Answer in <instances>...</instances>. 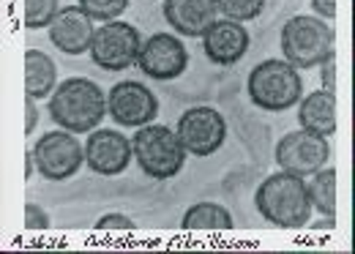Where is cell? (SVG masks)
<instances>
[{
  "label": "cell",
  "instance_id": "cell-1",
  "mask_svg": "<svg viewBox=\"0 0 355 254\" xmlns=\"http://www.w3.org/2000/svg\"><path fill=\"white\" fill-rule=\"evenodd\" d=\"M107 115V96L93 80L69 77L49 96V118L71 134H90Z\"/></svg>",
  "mask_w": 355,
  "mask_h": 254
},
{
  "label": "cell",
  "instance_id": "cell-2",
  "mask_svg": "<svg viewBox=\"0 0 355 254\" xmlns=\"http://www.w3.org/2000/svg\"><path fill=\"white\" fill-rule=\"evenodd\" d=\"M254 205L257 213L276 224V227H306L311 216V203L306 194V180L290 172H276L268 175L266 180L254 192Z\"/></svg>",
  "mask_w": 355,
  "mask_h": 254
},
{
  "label": "cell",
  "instance_id": "cell-3",
  "mask_svg": "<svg viewBox=\"0 0 355 254\" xmlns=\"http://www.w3.org/2000/svg\"><path fill=\"white\" fill-rule=\"evenodd\" d=\"M246 93H249V99H252V104L257 110L287 112L290 107H295L301 101L304 83H301V74H298V69L293 63L270 58V60L257 63L249 71Z\"/></svg>",
  "mask_w": 355,
  "mask_h": 254
},
{
  "label": "cell",
  "instance_id": "cell-4",
  "mask_svg": "<svg viewBox=\"0 0 355 254\" xmlns=\"http://www.w3.org/2000/svg\"><path fill=\"white\" fill-rule=\"evenodd\" d=\"M132 148L139 169L153 180H170L186 164V148L178 131L162 124H148L137 128Z\"/></svg>",
  "mask_w": 355,
  "mask_h": 254
},
{
  "label": "cell",
  "instance_id": "cell-5",
  "mask_svg": "<svg viewBox=\"0 0 355 254\" xmlns=\"http://www.w3.org/2000/svg\"><path fill=\"white\" fill-rule=\"evenodd\" d=\"M282 52L284 60L295 69H311L334 58V31L320 17L298 14L290 17L282 28Z\"/></svg>",
  "mask_w": 355,
  "mask_h": 254
},
{
  "label": "cell",
  "instance_id": "cell-6",
  "mask_svg": "<svg viewBox=\"0 0 355 254\" xmlns=\"http://www.w3.org/2000/svg\"><path fill=\"white\" fill-rule=\"evenodd\" d=\"M142 36L129 22H104L90 42V60L104 71H123L137 63Z\"/></svg>",
  "mask_w": 355,
  "mask_h": 254
},
{
  "label": "cell",
  "instance_id": "cell-7",
  "mask_svg": "<svg viewBox=\"0 0 355 254\" xmlns=\"http://www.w3.org/2000/svg\"><path fill=\"white\" fill-rule=\"evenodd\" d=\"M33 159H36L39 175H44L46 180H66L83 167L85 145H80V139L66 128L46 131L33 145Z\"/></svg>",
  "mask_w": 355,
  "mask_h": 254
},
{
  "label": "cell",
  "instance_id": "cell-8",
  "mask_svg": "<svg viewBox=\"0 0 355 254\" xmlns=\"http://www.w3.org/2000/svg\"><path fill=\"white\" fill-rule=\"evenodd\" d=\"M331 159V148L328 139L320 134H311L306 128L301 131H287L279 145H276V164L279 169L298 175V178H309L317 169H322Z\"/></svg>",
  "mask_w": 355,
  "mask_h": 254
},
{
  "label": "cell",
  "instance_id": "cell-9",
  "mask_svg": "<svg viewBox=\"0 0 355 254\" xmlns=\"http://www.w3.org/2000/svg\"><path fill=\"white\" fill-rule=\"evenodd\" d=\"M178 137L191 156H214L227 139V121L214 107H191L178 118Z\"/></svg>",
  "mask_w": 355,
  "mask_h": 254
},
{
  "label": "cell",
  "instance_id": "cell-10",
  "mask_svg": "<svg viewBox=\"0 0 355 254\" xmlns=\"http://www.w3.org/2000/svg\"><path fill=\"white\" fill-rule=\"evenodd\" d=\"M107 115L123 128L148 126L159 115L156 93L137 80L112 85V90L107 93Z\"/></svg>",
  "mask_w": 355,
  "mask_h": 254
},
{
  "label": "cell",
  "instance_id": "cell-11",
  "mask_svg": "<svg viewBox=\"0 0 355 254\" xmlns=\"http://www.w3.org/2000/svg\"><path fill=\"white\" fill-rule=\"evenodd\" d=\"M137 66L145 77H150L156 83H170V80H178L186 71L189 52L173 33H153L139 46Z\"/></svg>",
  "mask_w": 355,
  "mask_h": 254
},
{
  "label": "cell",
  "instance_id": "cell-12",
  "mask_svg": "<svg viewBox=\"0 0 355 254\" xmlns=\"http://www.w3.org/2000/svg\"><path fill=\"white\" fill-rule=\"evenodd\" d=\"M134 159L132 139L121 131L112 128H96L88 134L85 142V164L90 172L112 178V175H123Z\"/></svg>",
  "mask_w": 355,
  "mask_h": 254
},
{
  "label": "cell",
  "instance_id": "cell-13",
  "mask_svg": "<svg viewBox=\"0 0 355 254\" xmlns=\"http://www.w3.org/2000/svg\"><path fill=\"white\" fill-rule=\"evenodd\" d=\"M200 39L205 58L214 66H235L249 52V31L235 19H216Z\"/></svg>",
  "mask_w": 355,
  "mask_h": 254
},
{
  "label": "cell",
  "instance_id": "cell-14",
  "mask_svg": "<svg viewBox=\"0 0 355 254\" xmlns=\"http://www.w3.org/2000/svg\"><path fill=\"white\" fill-rule=\"evenodd\" d=\"M93 22L96 19H90L80 6L60 8V14L55 17V22L49 25V42L55 44L63 55L90 52V42H93V33H96Z\"/></svg>",
  "mask_w": 355,
  "mask_h": 254
},
{
  "label": "cell",
  "instance_id": "cell-15",
  "mask_svg": "<svg viewBox=\"0 0 355 254\" xmlns=\"http://www.w3.org/2000/svg\"><path fill=\"white\" fill-rule=\"evenodd\" d=\"M164 19L178 36L200 39L219 19V6L216 0H164Z\"/></svg>",
  "mask_w": 355,
  "mask_h": 254
},
{
  "label": "cell",
  "instance_id": "cell-16",
  "mask_svg": "<svg viewBox=\"0 0 355 254\" xmlns=\"http://www.w3.org/2000/svg\"><path fill=\"white\" fill-rule=\"evenodd\" d=\"M298 124L311 134L320 137H334L336 134V93L328 90H314L306 99H301L298 107Z\"/></svg>",
  "mask_w": 355,
  "mask_h": 254
},
{
  "label": "cell",
  "instance_id": "cell-17",
  "mask_svg": "<svg viewBox=\"0 0 355 254\" xmlns=\"http://www.w3.org/2000/svg\"><path fill=\"white\" fill-rule=\"evenodd\" d=\"M22 66H25V96L46 99L58 87V66L46 52L28 49Z\"/></svg>",
  "mask_w": 355,
  "mask_h": 254
},
{
  "label": "cell",
  "instance_id": "cell-18",
  "mask_svg": "<svg viewBox=\"0 0 355 254\" xmlns=\"http://www.w3.org/2000/svg\"><path fill=\"white\" fill-rule=\"evenodd\" d=\"M183 230H230L232 213L219 203H197L180 219Z\"/></svg>",
  "mask_w": 355,
  "mask_h": 254
},
{
  "label": "cell",
  "instance_id": "cell-19",
  "mask_svg": "<svg viewBox=\"0 0 355 254\" xmlns=\"http://www.w3.org/2000/svg\"><path fill=\"white\" fill-rule=\"evenodd\" d=\"M306 194L311 208H317L322 216L336 219V169H317L306 183Z\"/></svg>",
  "mask_w": 355,
  "mask_h": 254
},
{
  "label": "cell",
  "instance_id": "cell-20",
  "mask_svg": "<svg viewBox=\"0 0 355 254\" xmlns=\"http://www.w3.org/2000/svg\"><path fill=\"white\" fill-rule=\"evenodd\" d=\"M58 14H60V0H22V19L28 31L52 25Z\"/></svg>",
  "mask_w": 355,
  "mask_h": 254
},
{
  "label": "cell",
  "instance_id": "cell-21",
  "mask_svg": "<svg viewBox=\"0 0 355 254\" xmlns=\"http://www.w3.org/2000/svg\"><path fill=\"white\" fill-rule=\"evenodd\" d=\"M216 6L227 19L235 22H252L266 11V0H216Z\"/></svg>",
  "mask_w": 355,
  "mask_h": 254
},
{
  "label": "cell",
  "instance_id": "cell-22",
  "mask_svg": "<svg viewBox=\"0 0 355 254\" xmlns=\"http://www.w3.org/2000/svg\"><path fill=\"white\" fill-rule=\"evenodd\" d=\"M80 8L96 22H112L129 8V0H80Z\"/></svg>",
  "mask_w": 355,
  "mask_h": 254
},
{
  "label": "cell",
  "instance_id": "cell-23",
  "mask_svg": "<svg viewBox=\"0 0 355 254\" xmlns=\"http://www.w3.org/2000/svg\"><path fill=\"white\" fill-rule=\"evenodd\" d=\"M25 230H46L49 227V213L36 205V203H25Z\"/></svg>",
  "mask_w": 355,
  "mask_h": 254
},
{
  "label": "cell",
  "instance_id": "cell-24",
  "mask_svg": "<svg viewBox=\"0 0 355 254\" xmlns=\"http://www.w3.org/2000/svg\"><path fill=\"white\" fill-rule=\"evenodd\" d=\"M96 230H134V221L129 216H123V213H107V216H101L98 221H96Z\"/></svg>",
  "mask_w": 355,
  "mask_h": 254
},
{
  "label": "cell",
  "instance_id": "cell-25",
  "mask_svg": "<svg viewBox=\"0 0 355 254\" xmlns=\"http://www.w3.org/2000/svg\"><path fill=\"white\" fill-rule=\"evenodd\" d=\"M320 83H322V90L336 93V63H334V58L320 63Z\"/></svg>",
  "mask_w": 355,
  "mask_h": 254
},
{
  "label": "cell",
  "instance_id": "cell-26",
  "mask_svg": "<svg viewBox=\"0 0 355 254\" xmlns=\"http://www.w3.org/2000/svg\"><path fill=\"white\" fill-rule=\"evenodd\" d=\"M39 124V107L33 96H25V134H33Z\"/></svg>",
  "mask_w": 355,
  "mask_h": 254
},
{
  "label": "cell",
  "instance_id": "cell-27",
  "mask_svg": "<svg viewBox=\"0 0 355 254\" xmlns=\"http://www.w3.org/2000/svg\"><path fill=\"white\" fill-rule=\"evenodd\" d=\"M311 8L317 11L320 19H331L336 17V0H311Z\"/></svg>",
  "mask_w": 355,
  "mask_h": 254
},
{
  "label": "cell",
  "instance_id": "cell-28",
  "mask_svg": "<svg viewBox=\"0 0 355 254\" xmlns=\"http://www.w3.org/2000/svg\"><path fill=\"white\" fill-rule=\"evenodd\" d=\"M334 224H336V219H334V216H325L322 221H314V224L309 221L311 230H334Z\"/></svg>",
  "mask_w": 355,
  "mask_h": 254
},
{
  "label": "cell",
  "instance_id": "cell-29",
  "mask_svg": "<svg viewBox=\"0 0 355 254\" xmlns=\"http://www.w3.org/2000/svg\"><path fill=\"white\" fill-rule=\"evenodd\" d=\"M33 167H36V159H33V151L25 153V180L33 178Z\"/></svg>",
  "mask_w": 355,
  "mask_h": 254
}]
</instances>
